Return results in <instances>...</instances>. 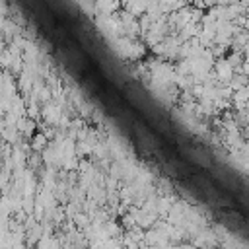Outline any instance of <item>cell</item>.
<instances>
[{
    "label": "cell",
    "instance_id": "obj_1",
    "mask_svg": "<svg viewBox=\"0 0 249 249\" xmlns=\"http://www.w3.org/2000/svg\"><path fill=\"white\" fill-rule=\"evenodd\" d=\"M216 78H218V84H231L233 80V68L228 64V60H218L216 64Z\"/></svg>",
    "mask_w": 249,
    "mask_h": 249
},
{
    "label": "cell",
    "instance_id": "obj_2",
    "mask_svg": "<svg viewBox=\"0 0 249 249\" xmlns=\"http://www.w3.org/2000/svg\"><path fill=\"white\" fill-rule=\"evenodd\" d=\"M124 10L130 12L132 16H138V14H142V12L148 10V4H144V2H126L124 4Z\"/></svg>",
    "mask_w": 249,
    "mask_h": 249
},
{
    "label": "cell",
    "instance_id": "obj_3",
    "mask_svg": "<svg viewBox=\"0 0 249 249\" xmlns=\"http://www.w3.org/2000/svg\"><path fill=\"white\" fill-rule=\"evenodd\" d=\"M18 130L23 134V136H31L33 134V130H35V123L33 121H25V119H19V123H18Z\"/></svg>",
    "mask_w": 249,
    "mask_h": 249
},
{
    "label": "cell",
    "instance_id": "obj_4",
    "mask_svg": "<svg viewBox=\"0 0 249 249\" xmlns=\"http://www.w3.org/2000/svg\"><path fill=\"white\" fill-rule=\"evenodd\" d=\"M45 144H47V138H45V134H37L35 138H33V142H31V148L33 150H43L45 148Z\"/></svg>",
    "mask_w": 249,
    "mask_h": 249
},
{
    "label": "cell",
    "instance_id": "obj_5",
    "mask_svg": "<svg viewBox=\"0 0 249 249\" xmlns=\"http://www.w3.org/2000/svg\"><path fill=\"white\" fill-rule=\"evenodd\" d=\"M74 222H76V226H80V228H84V230H86L88 226H91L88 214H76V216H74Z\"/></svg>",
    "mask_w": 249,
    "mask_h": 249
},
{
    "label": "cell",
    "instance_id": "obj_6",
    "mask_svg": "<svg viewBox=\"0 0 249 249\" xmlns=\"http://www.w3.org/2000/svg\"><path fill=\"white\" fill-rule=\"evenodd\" d=\"M228 64H230L231 68L239 66V64H241V54H239V53H233V54H230V56H228Z\"/></svg>",
    "mask_w": 249,
    "mask_h": 249
},
{
    "label": "cell",
    "instance_id": "obj_7",
    "mask_svg": "<svg viewBox=\"0 0 249 249\" xmlns=\"http://www.w3.org/2000/svg\"><path fill=\"white\" fill-rule=\"evenodd\" d=\"M39 91H41V93H39V99H41V101H49V99H51V89H49V88H41Z\"/></svg>",
    "mask_w": 249,
    "mask_h": 249
},
{
    "label": "cell",
    "instance_id": "obj_8",
    "mask_svg": "<svg viewBox=\"0 0 249 249\" xmlns=\"http://www.w3.org/2000/svg\"><path fill=\"white\" fill-rule=\"evenodd\" d=\"M247 91H249V84H247Z\"/></svg>",
    "mask_w": 249,
    "mask_h": 249
}]
</instances>
